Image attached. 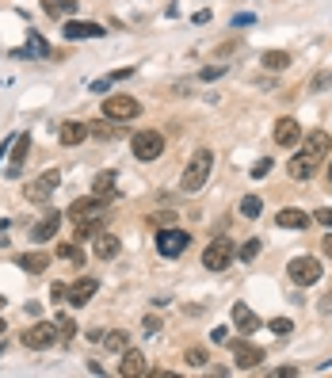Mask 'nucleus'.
<instances>
[{"label":"nucleus","instance_id":"obj_1","mask_svg":"<svg viewBox=\"0 0 332 378\" xmlns=\"http://www.w3.org/2000/svg\"><path fill=\"white\" fill-rule=\"evenodd\" d=\"M210 172H214V149H195L187 168H183L180 188L187 191V195H195V191H203V183L210 180Z\"/></svg>","mask_w":332,"mask_h":378},{"label":"nucleus","instance_id":"obj_2","mask_svg":"<svg viewBox=\"0 0 332 378\" xmlns=\"http://www.w3.org/2000/svg\"><path fill=\"white\" fill-rule=\"evenodd\" d=\"M138 115H141V103L134 96H107L103 99V119H111V123H130Z\"/></svg>","mask_w":332,"mask_h":378},{"label":"nucleus","instance_id":"obj_3","mask_svg":"<svg viewBox=\"0 0 332 378\" xmlns=\"http://www.w3.org/2000/svg\"><path fill=\"white\" fill-rule=\"evenodd\" d=\"M130 149H134V157L138 161H157L160 153H165V134H157V130H138L130 138Z\"/></svg>","mask_w":332,"mask_h":378},{"label":"nucleus","instance_id":"obj_4","mask_svg":"<svg viewBox=\"0 0 332 378\" xmlns=\"http://www.w3.org/2000/svg\"><path fill=\"white\" fill-rule=\"evenodd\" d=\"M61 340L58 325H50V321H39V325H31V329L23 332V348H31V352H42V348H54Z\"/></svg>","mask_w":332,"mask_h":378},{"label":"nucleus","instance_id":"obj_5","mask_svg":"<svg viewBox=\"0 0 332 378\" xmlns=\"http://www.w3.org/2000/svg\"><path fill=\"white\" fill-rule=\"evenodd\" d=\"M229 260H233V241L229 237L210 241L207 252H203V268H207V272H225V268H229Z\"/></svg>","mask_w":332,"mask_h":378},{"label":"nucleus","instance_id":"obj_6","mask_svg":"<svg viewBox=\"0 0 332 378\" xmlns=\"http://www.w3.org/2000/svg\"><path fill=\"white\" fill-rule=\"evenodd\" d=\"M187 245H191V237H187L183 230H176V226H165V230L157 233V252L168 256V260H172V256H183Z\"/></svg>","mask_w":332,"mask_h":378},{"label":"nucleus","instance_id":"obj_7","mask_svg":"<svg viewBox=\"0 0 332 378\" xmlns=\"http://www.w3.org/2000/svg\"><path fill=\"white\" fill-rule=\"evenodd\" d=\"M287 272H291V283H298V287H313V283L321 279V260H313V256H294Z\"/></svg>","mask_w":332,"mask_h":378},{"label":"nucleus","instance_id":"obj_8","mask_svg":"<svg viewBox=\"0 0 332 378\" xmlns=\"http://www.w3.org/2000/svg\"><path fill=\"white\" fill-rule=\"evenodd\" d=\"M58 183H61V172H58V168H50V172H42L39 180H31V183H27V188H23V195L31 199V203H46V199L54 195V188H58Z\"/></svg>","mask_w":332,"mask_h":378},{"label":"nucleus","instance_id":"obj_9","mask_svg":"<svg viewBox=\"0 0 332 378\" xmlns=\"http://www.w3.org/2000/svg\"><path fill=\"white\" fill-rule=\"evenodd\" d=\"M103 206H107V199L84 195V199H76V203L69 206V218H73V222H92V218H103Z\"/></svg>","mask_w":332,"mask_h":378},{"label":"nucleus","instance_id":"obj_10","mask_svg":"<svg viewBox=\"0 0 332 378\" xmlns=\"http://www.w3.org/2000/svg\"><path fill=\"white\" fill-rule=\"evenodd\" d=\"M233 363L241 370H252L264 363V352H260L256 344H249V340H233Z\"/></svg>","mask_w":332,"mask_h":378},{"label":"nucleus","instance_id":"obj_11","mask_svg":"<svg viewBox=\"0 0 332 378\" xmlns=\"http://www.w3.org/2000/svg\"><path fill=\"white\" fill-rule=\"evenodd\" d=\"M298 141H302L298 119H279V123H275V146L279 149H294Z\"/></svg>","mask_w":332,"mask_h":378},{"label":"nucleus","instance_id":"obj_12","mask_svg":"<svg viewBox=\"0 0 332 378\" xmlns=\"http://www.w3.org/2000/svg\"><path fill=\"white\" fill-rule=\"evenodd\" d=\"M118 375H126V378H145V375H149V363H145V355H141L138 348H126V352H123V363H118Z\"/></svg>","mask_w":332,"mask_h":378},{"label":"nucleus","instance_id":"obj_13","mask_svg":"<svg viewBox=\"0 0 332 378\" xmlns=\"http://www.w3.org/2000/svg\"><path fill=\"white\" fill-rule=\"evenodd\" d=\"M96 290H100V283L92 279V275H81V279L69 287V302H73V306H88L92 298H96Z\"/></svg>","mask_w":332,"mask_h":378},{"label":"nucleus","instance_id":"obj_14","mask_svg":"<svg viewBox=\"0 0 332 378\" xmlns=\"http://www.w3.org/2000/svg\"><path fill=\"white\" fill-rule=\"evenodd\" d=\"M61 34H65V39H100L103 34V27L100 23H88V19H69L65 27H61Z\"/></svg>","mask_w":332,"mask_h":378},{"label":"nucleus","instance_id":"obj_15","mask_svg":"<svg viewBox=\"0 0 332 378\" xmlns=\"http://www.w3.org/2000/svg\"><path fill=\"white\" fill-rule=\"evenodd\" d=\"M275 226L279 230H309V214L298 210V206H287V210L275 214Z\"/></svg>","mask_w":332,"mask_h":378},{"label":"nucleus","instance_id":"obj_16","mask_svg":"<svg viewBox=\"0 0 332 378\" xmlns=\"http://www.w3.org/2000/svg\"><path fill=\"white\" fill-rule=\"evenodd\" d=\"M118 248H123V241H118L115 233H96V237H92V252L100 256V260H115Z\"/></svg>","mask_w":332,"mask_h":378},{"label":"nucleus","instance_id":"obj_17","mask_svg":"<svg viewBox=\"0 0 332 378\" xmlns=\"http://www.w3.org/2000/svg\"><path fill=\"white\" fill-rule=\"evenodd\" d=\"M329 149H332V138H329V134H324V130H313V134H306V157H309V161H313V165H317V161H321L324 153H329Z\"/></svg>","mask_w":332,"mask_h":378},{"label":"nucleus","instance_id":"obj_18","mask_svg":"<svg viewBox=\"0 0 332 378\" xmlns=\"http://www.w3.org/2000/svg\"><path fill=\"white\" fill-rule=\"evenodd\" d=\"M115 180H118V176L111 172V168H107V172H100L96 180H92V195H100V199H107V203H111V199L118 195V183Z\"/></svg>","mask_w":332,"mask_h":378},{"label":"nucleus","instance_id":"obj_19","mask_svg":"<svg viewBox=\"0 0 332 378\" xmlns=\"http://www.w3.org/2000/svg\"><path fill=\"white\" fill-rule=\"evenodd\" d=\"M88 134H92V126H88V123H76V119H73V123H65V126L58 130V138H61V146H81Z\"/></svg>","mask_w":332,"mask_h":378},{"label":"nucleus","instance_id":"obj_20","mask_svg":"<svg viewBox=\"0 0 332 378\" xmlns=\"http://www.w3.org/2000/svg\"><path fill=\"white\" fill-rule=\"evenodd\" d=\"M58 230H61V210H54V214H46V218L31 230V241H50Z\"/></svg>","mask_w":332,"mask_h":378},{"label":"nucleus","instance_id":"obj_21","mask_svg":"<svg viewBox=\"0 0 332 378\" xmlns=\"http://www.w3.org/2000/svg\"><path fill=\"white\" fill-rule=\"evenodd\" d=\"M233 325H237L241 332H256V329H260V317H256V313H252L245 302H237V306H233Z\"/></svg>","mask_w":332,"mask_h":378},{"label":"nucleus","instance_id":"obj_22","mask_svg":"<svg viewBox=\"0 0 332 378\" xmlns=\"http://www.w3.org/2000/svg\"><path fill=\"white\" fill-rule=\"evenodd\" d=\"M27 153H31V134H19V138H16V153H12V165H8V176H19V172H23Z\"/></svg>","mask_w":332,"mask_h":378},{"label":"nucleus","instance_id":"obj_23","mask_svg":"<svg viewBox=\"0 0 332 378\" xmlns=\"http://www.w3.org/2000/svg\"><path fill=\"white\" fill-rule=\"evenodd\" d=\"M19 268L31 272V275H39V272L50 268V256H46V252H27V256H19Z\"/></svg>","mask_w":332,"mask_h":378},{"label":"nucleus","instance_id":"obj_24","mask_svg":"<svg viewBox=\"0 0 332 378\" xmlns=\"http://www.w3.org/2000/svg\"><path fill=\"white\" fill-rule=\"evenodd\" d=\"M287 172H291V180H302V183H306L309 176H313V161L302 153V157H294L291 165H287Z\"/></svg>","mask_w":332,"mask_h":378},{"label":"nucleus","instance_id":"obj_25","mask_svg":"<svg viewBox=\"0 0 332 378\" xmlns=\"http://www.w3.org/2000/svg\"><path fill=\"white\" fill-rule=\"evenodd\" d=\"M103 348H107V352H118V355H123L126 348H130V337H126L123 329H111V332H103Z\"/></svg>","mask_w":332,"mask_h":378},{"label":"nucleus","instance_id":"obj_26","mask_svg":"<svg viewBox=\"0 0 332 378\" xmlns=\"http://www.w3.org/2000/svg\"><path fill=\"white\" fill-rule=\"evenodd\" d=\"M287 66H291V54H287V50H267V54H264V69H275V73H282Z\"/></svg>","mask_w":332,"mask_h":378},{"label":"nucleus","instance_id":"obj_27","mask_svg":"<svg viewBox=\"0 0 332 378\" xmlns=\"http://www.w3.org/2000/svg\"><path fill=\"white\" fill-rule=\"evenodd\" d=\"M42 8L50 12V16H73L76 0H42Z\"/></svg>","mask_w":332,"mask_h":378},{"label":"nucleus","instance_id":"obj_28","mask_svg":"<svg viewBox=\"0 0 332 378\" xmlns=\"http://www.w3.org/2000/svg\"><path fill=\"white\" fill-rule=\"evenodd\" d=\"M260 210H264V199H260V195H245L241 199V214L249 218V222H252V218H260Z\"/></svg>","mask_w":332,"mask_h":378},{"label":"nucleus","instance_id":"obj_29","mask_svg":"<svg viewBox=\"0 0 332 378\" xmlns=\"http://www.w3.org/2000/svg\"><path fill=\"white\" fill-rule=\"evenodd\" d=\"M183 359H187V367L203 370L210 363V355H207V348H187V355H183Z\"/></svg>","mask_w":332,"mask_h":378},{"label":"nucleus","instance_id":"obj_30","mask_svg":"<svg viewBox=\"0 0 332 378\" xmlns=\"http://www.w3.org/2000/svg\"><path fill=\"white\" fill-rule=\"evenodd\" d=\"M100 233V218H92V222H76V241H92Z\"/></svg>","mask_w":332,"mask_h":378},{"label":"nucleus","instance_id":"obj_31","mask_svg":"<svg viewBox=\"0 0 332 378\" xmlns=\"http://www.w3.org/2000/svg\"><path fill=\"white\" fill-rule=\"evenodd\" d=\"M237 256H241L245 263H249V260H256V256H260V241H256V237H249L241 248H237Z\"/></svg>","mask_w":332,"mask_h":378},{"label":"nucleus","instance_id":"obj_32","mask_svg":"<svg viewBox=\"0 0 332 378\" xmlns=\"http://www.w3.org/2000/svg\"><path fill=\"white\" fill-rule=\"evenodd\" d=\"M271 332H275V337H291V332H294V321H291V317H275V321H271Z\"/></svg>","mask_w":332,"mask_h":378},{"label":"nucleus","instance_id":"obj_33","mask_svg":"<svg viewBox=\"0 0 332 378\" xmlns=\"http://www.w3.org/2000/svg\"><path fill=\"white\" fill-rule=\"evenodd\" d=\"M58 256L61 260H73V263H84V252L76 245H58Z\"/></svg>","mask_w":332,"mask_h":378},{"label":"nucleus","instance_id":"obj_34","mask_svg":"<svg viewBox=\"0 0 332 378\" xmlns=\"http://www.w3.org/2000/svg\"><path fill=\"white\" fill-rule=\"evenodd\" d=\"M58 332H61V340H73V337H76L73 317H58Z\"/></svg>","mask_w":332,"mask_h":378},{"label":"nucleus","instance_id":"obj_35","mask_svg":"<svg viewBox=\"0 0 332 378\" xmlns=\"http://www.w3.org/2000/svg\"><path fill=\"white\" fill-rule=\"evenodd\" d=\"M50 298H54V302H69V287H65V283H54V287H50Z\"/></svg>","mask_w":332,"mask_h":378},{"label":"nucleus","instance_id":"obj_36","mask_svg":"<svg viewBox=\"0 0 332 378\" xmlns=\"http://www.w3.org/2000/svg\"><path fill=\"white\" fill-rule=\"evenodd\" d=\"M160 329H165V325H160V317H157V313H145V332H149V337H157Z\"/></svg>","mask_w":332,"mask_h":378},{"label":"nucleus","instance_id":"obj_37","mask_svg":"<svg viewBox=\"0 0 332 378\" xmlns=\"http://www.w3.org/2000/svg\"><path fill=\"white\" fill-rule=\"evenodd\" d=\"M329 84H332V73H317L313 77V92H324Z\"/></svg>","mask_w":332,"mask_h":378},{"label":"nucleus","instance_id":"obj_38","mask_svg":"<svg viewBox=\"0 0 332 378\" xmlns=\"http://www.w3.org/2000/svg\"><path fill=\"white\" fill-rule=\"evenodd\" d=\"M267 172H271V161L264 157V161H256V168H252V180H260V176H267Z\"/></svg>","mask_w":332,"mask_h":378},{"label":"nucleus","instance_id":"obj_39","mask_svg":"<svg viewBox=\"0 0 332 378\" xmlns=\"http://www.w3.org/2000/svg\"><path fill=\"white\" fill-rule=\"evenodd\" d=\"M222 73H225L222 66H207V69H203L199 77H203V81H218V77H222Z\"/></svg>","mask_w":332,"mask_h":378},{"label":"nucleus","instance_id":"obj_40","mask_svg":"<svg viewBox=\"0 0 332 378\" xmlns=\"http://www.w3.org/2000/svg\"><path fill=\"white\" fill-rule=\"evenodd\" d=\"M210 340H214V344H229V329H214V332H210Z\"/></svg>","mask_w":332,"mask_h":378},{"label":"nucleus","instance_id":"obj_41","mask_svg":"<svg viewBox=\"0 0 332 378\" xmlns=\"http://www.w3.org/2000/svg\"><path fill=\"white\" fill-rule=\"evenodd\" d=\"M317 222H321V226H329V230H332V206H329V210H317Z\"/></svg>","mask_w":332,"mask_h":378},{"label":"nucleus","instance_id":"obj_42","mask_svg":"<svg viewBox=\"0 0 332 378\" xmlns=\"http://www.w3.org/2000/svg\"><path fill=\"white\" fill-rule=\"evenodd\" d=\"M321 313H332V290H329V295L321 298Z\"/></svg>","mask_w":332,"mask_h":378},{"label":"nucleus","instance_id":"obj_43","mask_svg":"<svg viewBox=\"0 0 332 378\" xmlns=\"http://www.w3.org/2000/svg\"><path fill=\"white\" fill-rule=\"evenodd\" d=\"M321 248H324V256H329V260H332V233H329V237L321 241Z\"/></svg>","mask_w":332,"mask_h":378},{"label":"nucleus","instance_id":"obj_44","mask_svg":"<svg viewBox=\"0 0 332 378\" xmlns=\"http://www.w3.org/2000/svg\"><path fill=\"white\" fill-rule=\"evenodd\" d=\"M4 332H8V325H4V317H0V337H4Z\"/></svg>","mask_w":332,"mask_h":378},{"label":"nucleus","instance_id":"obj_45","mask_svg":"<svg viewBox=\"0 0 332 378\" xmlns=\"http://www.w3.org/2000/svg\"><path fill=\"white\" fill-rule=\"evenodd\" d=\"M329 183H332V165H329Z\"/></svg>","mask_w":332,"mask_h":378},{"label":"nucleus","instance_id":"obj_46","mask_svg":"<svg viewBox=\"0 0 332 378\" xmlns=\"http://www.w3.org/2000/svg\"><path fill=\"white\" fill-rule=\"evenodd\" d=\"M0 306H4V295H0Z\"/></svg>","mask_w":332,"mask_h":378},{"label":"nucleus","instance_id":"obj_47","mask_svg":"<svg viewBox=\"0 0 332 378\" xmlns=\"http://www.w3.org/2000/svg\"><path fill=\"white\" fill-rule=\"evenodd\" d=\"M0 352H4V344H0Z\"/></svg>","mask_w":332,"mask_h":378}]
</instances>
